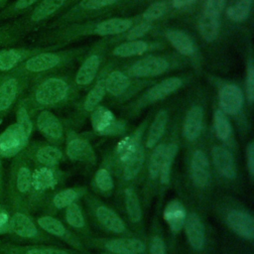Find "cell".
I'll use <instances>...</instances> for the list:
<instances>
[{
  "mask_svg": "<svg viewBox=\"0 0 254 254\" xmlns=\"http://www.w3.org/2000/svg\"><path fill=\"white\" fill-rule=\"evenodd\" d=\"M11 223L7 236L10 241L41 242L46 240L42 229L32 218L27 208L10 207Z\"/></svg>",
  "mask_w": 254,
  "mask_h": 254,
  "instance_id": "4",
  "label": "cell"
},
{
  "mask_svg": "<svg viewBox=\"0 0 254 254\" xmlns=\"http://www.w3.org/2000/svg\"><path fill=\"white\" fill-rule=\"evenodd\" d=\"M226 222L229 227L241 237L249 240L253 239L254 220L249 213L242 210L233 209L228 212Z\"/></svg>",
  "mask_w": 254,
  "mask_h": 254,
  "instance_id": "16",
  "label": "cell"
},
{
  "mask_svg": "<svg viewBox=\"0 0 254 254\" xmlns=\"http://www.w3.org/2000/svg\"><path fill=\"white\" fill-rule=\"evenodd\" d=\"M118 1L119 0H82L79 5L86 10H95L112 5Z\"/></svg>",
  "mask_w": 254,
  "mask_h": 254,
  "instance_id": "48",
  "label": "cell"
},
{
  "mask_svg": "<svg viewBox=\"0 0 254 254\" xmlns=\"http://www.w3.org/2000/svg\"><path fill=\"white\" fill-rule=\"evenodd\" d=\"M36 54L38 53L34 50L22 47H6L0 49V73L15 69L25 60Z\"/></svg>",
  "mask_w": 254,
  "mask_h": 254,
  "instance_id": "12",
  "label": "cell"
},
{
  "mask_svg": "<svg viewBox=\"0 0 254 254\" xmlns=\"http://www.w3.org/2000/svg\"><path fill=\"white\" fill-rule=\"evenodd\" d=\"M65 219L69 225L75 228H80L84 225V217L82 211L80 207L74 202L66 206Z\"/></svg>",
  "mask_w": 254,
  "mask_h": 254,
  "instance_id": "44",
  "label": "cell"
},
{
  "mask_svg": "<svg viewBox=\"0 0 254 254\" xmlns=\"http://www.w3.org/2000/svg\"><path fill=\"white\" fill-rule=\"evenodd\" d=\"M168 122V113L165 110H161L155 117L147 137V147H154L162 138L165 133L166 125Z\"/></svg>",
  "mask_w": 254,
  "mask_h": 254,
  "instance_id": "32",
  "label": "cell"
},
{
  "mask_svg": "<svg viewBox=\"0 0 254 254\" xmlns=\"http://www.w3.org/2000/svg\"><path fill=\"white\" fill-rule=\"evenodd\" d=\"M184 225L190 246L195 250H200L204 245V227L200 218L195 213H190Z\"/></svg>",
  "mask_w": 254,
  "mask_h": 254,
  "instance_id": "19",
  "label": "cell"
},
{
  "mask_svg": "<svg viewBox=\"0 0 254 254\" xmlns=\"http://www.w3.org/2000/svg\"><path fill=\"white\" fill-rule=\"evenodd\" d=\"M198 29L205 41H214L219 32V16L203 13L198 22Z\"/></svg>",
  "mask_w": 254,
  "mask_h": 254,
  "instance_id": "31",
  "label": "cell"
},
{
  "mask_svg": "<svg viewBox=\"0 0 254 254\" xmlns=\"http://www.w3.org/2000/svg\"><path fill=\"white\" fill-rule=\"evenodd\" d=\"M105 247L115 254H139L145 250L142 241L135 238H117L109 240Z\"/></svg>",
  "mask_w": 254,
  "mask_h": 254,
  "instance_id": "22",
  "label": "cell"
},
{
  "mask_svg": "<svg viewBox=\"0 0 254 254\" xmlns=\"http://www.w3.org/2000/svg\"><path fill=\"white\" fill-rule=\"evenodd\" d=\"M196 0H173V6L177 9L189 6L192 3H194Z\"/></svg>",
  "mask_w": 254,
  "mask_h": 254,
  "instance_id": "55",
  "label": "cell"
},
{
  "mask_svg": "<svg viewBox=\"0 0 254 254\" xmlns=\"http://www.w3.org/2000/svg\"><path fill=\"white\" fill-rule=\"evenodd\" d=\"M64 2L65 0H40L26 17L16 21L22 34L27 30L28 26L39 24L50 18L64 4Z\"/></svg>",
  "mask_w": 254,
  "mask_h": 254,
  "instance_id": "9",
  "label": "cell"
},
{
  "mask_svg": "<svg viewBox=\"0 0 254 254\" xmlns=\"http://www.w3.org/2000/svg\"><path fill=\"white\" fill-rule=\"evenodd\" d=\"M214 128L216 135L221 140H227L231 134L230 123L221 110H216L214 113Z\"/></svg>",
  "mask_w": 254,
  "mask_h": 254,
  "instance_id": "42",
  "label": "cell"
},
{
  "mask_svg": "<svg viewBox=\"0 0 254 254\" xmlns=\"http://www.w3.org/2000/svg\"><path fill=\"white\" fill-rule=\"evenodd\" d=\"M105 91L106 90H105L104 80L98 81L95 84V86L88 92L84 101V109L86 111H92L103 98Z\"/></svg>",
  "mask_w": 254,
  "mask_h": 254,
  "instance_id": "41",
  "label": "cell"
},
{
  "mask_svg": "<svg viewBox=\"0 0 254 254\" xmlns=\"http://www.w3.org/2000/svg\"><path fill=\"white\" fill-rule=\"evenodd\" d=\"M181 85L182 80L179 77H169L151 87L148 90L146 97L151 102L163 99L175 90H177Z\"/></svg>",
  "mask_w": 254,
  "mask_h": 254,
  "instance_id": "25",
  "label": "cell"
},
{
  "mask_svg": "<svg viewBox=\"0 0 254 254\" xmlns=\"http://www.w3.org/2000/svg\"><path fill=\"white\" fill-rule=\"evenodd\" d=\"M95 183L100 190L108 191L113 189V180L108 171L100 169L95 174Z\"/></svg>",
  "mask_w": 254,
  "mask_h": 254,
  "instance_id": "46",
  "label": "cell"
},
{
  "mask_svg": "<svg viewBox=\"0 0 254 254\" xmlns=\"http://www.w3.org/2000/svg\"><path fill=\"white\" fill-rule=\"evenodd\" d=\"M28 77L17 69L0 73V124L22 99Z\"/></svg>",
  "mask_w": 254,
  "mask_h": 254,
  "instance_id": "3",
  "label": "cell"
},
{
  "mask_svg": "<svg viewBox=\"0 0 254 254\" xmlns=\"http://www.w3.org/2000/svg\"><path fill=\"white\" fill-rule=\"evenodd\" d=\"M190 172L192 182L195 186L198 188H204L208 185L210 180L209 162L201 150H196L193 153L190 164Z\"/></svg>",
  "mask_w": 254,
  "mask_h": 254,
  "instance_id": "17",
  "label": "cell"
},
{
  "mask_svg": "<svg viewBox=\"0 0 254 254\" xmlns=\"http://www.w3.org/2000/svg\"><path fill=\"white\" fill-rule=\"evenodd\" d=\"M38 226L45 232L58 236L63 237L66 233V229L64 225L57 218L51 216V215H43L37 218L36 220Z\"/></svg>",
  "mask_w": 254,
  "mask_h": 254,
  "instance_id": "34",
  "label": "cell"
},
{
  "mask_svg": "<svg viewBox=\"0 0 254 254\" xmlns=\"http://www.w3.org/2000/svg\"><path fill=\"white\" fill-rule=\"evenodd\" d=\"M219 104L221 111L235 115L240 112L243 106V93L234 84H225L219 90Z\"/></svg>",
  "mask_w": 254,
  "mask_h": 254,
  "instance_id": "15",
  "label": "cell"
},
{
  "mask_svg": "<svg viewBox=\"0 0 254 254\" xmlns=\"http://www.w3.org/2000/svg\"><path fill=\"white\" fill-rule=\"evenodd\" d=\"M32 174V163L23 150L12 159L10 166L8 182L6 184V202L10 207L27 208Z\"/></svg>",
  "mask_w": 254,
  "mask_h": 254,
  "instance_id": "1",
  "label": "cell"
},
{
  "mask_svg": "<svg viewBox=\"0 0 254 254\" xmlns=\"http://www.w3.org/2000/svg\"><path fill=\"white\" fill-rule=\"evenodd\" d=\"M66 155L69 159L74 161H93L94 153L89 143L80 138H74L70 140L65 149Z\"/></svg>",
  "mask_w": 254,
  "mask_h": 254,
  "instance_id": "24",
  "label": "cell"
},
{
  "mask_svg": "<svg viewBox=\"0 0 254 254\" xmlns=\"http://www.w3.org/2000/svg\"><path fill=\"white\" fill-rule=\"evenodd\" d=\"M68 86L65 80L59 77H48L40 80L33 88L28 99H23L29 112L32 108L54 106L67 95Z\"/></svg>",
  "mask_w": 254,
  "mask_h": 254,
  "instance_id": "2",
  "label": "cell"
},
{
  "mask_svg": "<svg viewBox=\"0 0 254 254\" xmlns=\"http://www.w3.org/2000/svg\"><path fill=\"white\" fill-rule=\"evenodd\" d=\"M178 152V145L175 143H170L166 145L165 156L163 160V164L160 170V180L163 185H167L170 182L171 177V169L174 162V159Z\"/></svg>",
  "mask_w": 254,
  "mask_h": 254,
  "instance_id": "35",
  "label": "cell"
},
{
  "mask_svg": "<svg viewBox=\"0 0 254 254\" xmlns=\"http://www.w3.org/2000/svg\"><path fill=\"white\" fill-rule=\"evenodd\" d=\"M11 223V208L6 201L0 202V236L7 235Z\"/></svg>",
  "mask_w": 254,
  "mask_h": 254,
  "instance_id": "45",
  "label": "cell"
},
{
  "mask_svg": "<svg viewBox=\"0 0 254 254\" xmlns=\"http://www.w3.org/2000/svg\"><path fill=\"white\" fill-rule=\"evenodd\" d=\"M144 162V153L141 148L132 158L122 165V176L125 180L134 179L141 171Z\"/></svg>",
  "mask_w": 254,
  "mask_h": 254,
  "instance_id": "37",
  "label": "cell"
},
{
  "mask_svg": "<svg viewBox=\"0 0 254 254\" xmlns=\"http://www.w3.org/2000/svg\"><path fill=\"white\" fill-rule=\"evenodd\" d=\"M36 126L43 136L52 142L59 141L63 137L64 130L62 123L55 114L47 109L42 110L37 115Z\"/></svg>",
  "mask_w": 254,
  "mask_h": 254,
  "instance_id": "13",
  "label": "cell"
},
{
  "mask_svg": "<svg viewBox=\"0 0 254 254\" xmlns=\"http://www.w3.org/2000/svg\"><path fill=\"white\" fill-rule=\"evenodd\" d=\"M166 11V4L164 2H155L151 4L143 13V18L147 21H153L160 18Z\"/></svg>",
  "mask_w": 254,
  "mask_h": 254,
  "instance_id": "47",
  "label": "cell"
},
{
  "mask_svg": "<svg viewBox=\"0 0 254 254\" xmlns=\"http://www.w3.org/2000/svg\"><path fill=\"white\" fill-rule=\"evenodd\" d=\"M166 37L172 46L182 55L191 56L194 54L195 48L193 42L185 32L181 30H169L166 33Z\"/></svg>",
  "mask_w": 254,
  "mask_h": 254,
  "instance_id": "27",
  "label": "cell"
},
{
  "mask_svg": "<svg viewBox=\"0 0 254 254\" xmlns=\"http://www.w3.org/2000/svg\"><path fill=\"white\" fill-rule=\"evenodd\" d=\"M246 91H247L248 100L251 103L253 101V98H254V68L251 64L249 65L248 72H247Z\"/></svg>",
  "mask_w": 254,
  "mask_h": 254,
  "instance_id": "51",
  "label": "cell"
},
{
  "mask_svg": "<svg viewBox=\"0 0 254 254\" xmlns=\"http://www.w3.org/2000/svg\"><path fill=\"white\" fill-rule=\"evenodd\" d=\"M78 193L73 189H65L64 190L59 191L56 193L52 198V205L57 209H62L64 207H66L70 203H72Z\"/></svg>",
  "mask_w": 254,
  "mask_h": 254,
  "instance_id": "43",
  "label": "cell"
},
{
  "mask_svg": "<svg viewBox=\"0 0 254 254\" xmlns=\"http://www.w3.org/2000/svg\"><path fill=\"white\" fill-rule=\"evenodd\" d=\"M24 152L32 164L37 167H56L63 159V153L55 146L48 144H28Z\"/></svg>",
  "mask_w": 254,
  "mask_h": 254,
  "instance_id": "7",
  "label": "cell"
},
{
  "mask_svg": "<svg viewBox=\"0 0 254 254\" xmlns=\"http://www.w3.org/2000/svg\"><path fill=\"white\" fill-rule=\"evenodd\" d=\"M247 164L250 176H253L254 174V145L253 143H250L247 148Z\"/></svg>",
  "mask_w": 254,
  "mask_h": 254,
  "instance_id": "54",
  "label": "cell"
},
{
  "mask_svg": "<svg viewBox=\"0 0 254 254\" xmlns=\"http://www.w3.org/2000/svg\"><path fill=\"white\" fill-rule=\"evenodd\" d=\"M0 254H70L65 250L44 245H21L8 239L0 240Z\"/></svg>",
  "mask_w": 254,
  "mask_h": 254,
  "instance_id": "14",
  "label": "cell"
},
{
  "mask_svg": "<svg viewBox=\"0 0 254 254\" xmlns=\"http://www.w3.org/2000/svg\"><path fill=\"white\" fill-rule=\"evenodd\" d=\"M212 160L216 170L225 178L233 179L236 176V167L231 153L220 146L212 149Z\"/></svg>",
  "mask_w": 254,
  "mask_h": 254,
  "instance_id": "18",
  "label": "cell"
},
{
  "mask_svg": "<svg viewBox=\"0 0 254 254\" xmlns=\"http://www.w3.org/2000/svg\"><path fill=\"white\" fill-rule=\"evenodd\" d=\"M29 139L30 137L17 122L9 125L0 133V157L13 159L27 147Z\"/></svg>",
  "mask_w": 254,
  "mask_h": 254,
  "instance_id": "6",
  "label": "cell"
},
{
  "mask_svg": "<svg viewBox=\"0 0 254 254\" xmlns=\"http://www.w3.org/2000/svg\"><path fill=\"white\" fill-rule=\"evenodd\" d=\"M129 84V78L123 72L118 70L110 72L104 80L105 90H107L113 96H119L124 93Z\"/></svg>",
  "mask_w": 254,
  "mask_h": 254,
  "instance_id": "30",
  "label": "cell"
},
{
  "mask_svg": "<svg viewBox=\"0 0 254 254\" xmlns=\"http://www.w3.org/2000/svg\"><path fill=\"white\" fill-rule=\"evenodd\" d=\"M225 6V0H206L204 13L219 16Z\"/></svg>",
  "mask_w": 254,
  "mask_h": 254,
  "instance_id": "49",
  "label": "cell"
},
{
  "mask_svg": "<svg viewBox=\"0 0 254 254\" xmlns=\"http://www.w3.org/2000/svg\"><path fill=\"white\" fill-rule=\"evenodd\" d=\"M140 130L134 134L123 138L117 145L116 156L118 162L123 165L126 161L132 158L142 147L140 145Z\"/></svg>",
  "mask_w": 254,
  "mask_h": 254,
  "instance_id": "23",
  "label": "cell"
},
{
  "mask_svg": "<svg viewBox=\"0 0 254 254\" xmlns=\"http://www.w3.org/2000/svg\"><path fill=\"white\" fill-rule=\"evenodd\" d=\"M91 125L100 135H117L124 131L122 121L116 119L114 114L103 106L95 107L91 113Z\"/></svg>",
  "mask_w": 254,
  "mask_h": 254,
  "instance_id": "10",
  "label": "cell"
},
{
  "mask_svg": "<svg viewBox=\"0 0 254 254\" xmlns=\"http://www.w3.org/2000/svg\"><path fill=\"white\" fill-rule=\"evenodd\" d=\"M164 218L173 232H179L187 218L184 205L178 200L170 201L164 209Z\"/></svg>",
  "mask_w": 254,
  "mask_h": 254,
  "instance_id": "21",
  "label": "cell"
},
{
  "mask_svg": "<svg viewBox=\"0 0 254 254\" xmlns=\"http://www.w3.org/2000/svg\"><path fill=\"white\" fill-rule=\"evenodd\" d=\"M96 217L106 229L112 232L122 233L125 230V225L122 219L112 209L105 205H100L96 208Z\"/></svg>",
  "mask_w": 254,
  "mask_h": 254,
  "instance_id": "26",
  "label": "cell"
},
{
  "mask_svg": "<svg viewBox=\"0 0 254 254\" xmlns=\"http://www.w3.org/2000/svg\"><path fill=\"white\" fill-rule=\"evenodd\" d=\"M150 254H166V248L162 238L156 236L151 240Z\"/></svg>",
  "mask_w": 254,
  "mask_h": 254,
  "instance_id": "52",
  "label": "cell"
},
{
  "mask_svg": "<svg viewBox=\"0 0 254 254\" xmlns=\"http://www.w3.org/2000/svg\"><path fill=\"white\" fill-rule=\"evenodd\" d=\"M125 203L130 219L133 222L139 221L141 219L142 210L137 193L134 191L133 189H127L125 190Z\"/></svg>",
  "mask_w": 254,
  "mask_h": 254,
  "instance_id": "38",
  "label": "cell"
},
{
  "mask_svg": "<svg viewBox=\"0 0 254 254\" xmlns=\"http://www.w3.org/2000/svg\"><path fill=\"white\" fill-rule=\"evenodd\" d=\"M99 64H100V60L97 56L92 55L88 57L84 61V63L81 64V66L79 67L76 73V76H75L76 83L79 85H86L90 83L96 75Z\"/></svg>",
  "mask_w": 254,
  "mask_h": 254,
  "instance_id": "29",
  "label": "cell"
},
{
  "mask_svg": "<svg viewBox=\"0 0 254 254\" xmlns=\"http://www.w3.org/2000/svg\"><path fill=\"white\" fill-rule=\"evenodd\" d=\"M165 149H166V145L160 144L159 146L156 147V149L154 150L150 158L148 171H149L150 178L153 180L157 179L160 175V170H161L164 156H165Z\"/></svg>",
  "mask_w": 254,
  "mask_h": 254,
  "instance_id": "40",
  "label": "cell"
},
{
  "mask_svg": "<svg viewBox=\"0 0 254 254\" xmlns=\"http://www.w3.org/2000/svg\"><path fill=\"white\" fill-rule=\"evenodd\" d=\"M169 67L166 60L159 57H146L136 62L128 70L129 74L135 77L156 76L164 73Z\"/></svg>",
  "mask_w": 254,
  "mask_h": 254,
  "instance_id": "11",
  "label": "cell"
},
{
  "mask_svg": "<svg viewBox=\"0 0 254 254\" xmlns=\"http://www.w3.org/2000/svg\"><path fill=\"white\" fill-rule=\"evenodd\" d=\"M148 50V44L144 41H130L116 47L113 54L119 57H132L145 53Z\"/></svg>",
  "mask_w": 254,
  "mask_h": 254,
  "instance_id": "36",
  "label": "cell"
},
{
  "mask_svg": "<svg viewBox=\"0 0 254 254\" xmlns=\"http://www.w3.org/2000/svg\"><path fill=\"white\" fill-rule=\"evenodd\" d=\"M58 184V174L54 168L50 167H36L33 169L32 174V184L31 190L27 198V208L28 210L33 208L37 202H39V197L56 187Z\"/></svg>",
  "mask_w": 254,
  "mask_h": 254,
  "instance_id": "5",
  "label": "cell"
},
{
  "mask_svg": "<svg viewBox=\"0 0 254 254\" xmlns=\"http://www.w3.org/2000/svg\"><path fill=\"white\" fill-rule=\"evenodd\" d=\"M61 63V57L55 53H38L25 60L15 69L19 70L27 77L40 74L42 72L53 69Z\"/></svg>",
  "mask_w": 254,
  "mask_h": 254,
  "instance_id": "8",
  "label": "cell"
},
{
  "mask_svg": "<svg viewBox=\"0 0 254 254\" xmlns=\"http://www.w3.org/2000/svg\"><path fill=\"white\" fill-rule=\"evenodd\" d=\"M203 110L200 106L191 107L187 113L185 123H184V135L189 141L195 140L202 128Z\"/></svg>",
  "mask_w": 254,
  "mask_h": 254,
  "instance_id": "20",
  "label": "cell"
},
{
  "mask_svg": "<svg viewBox=\"0 0 254 254\" xmlns=\"http://www.w3.org/2000/svg\"><path fill=\"white\" fill-rule=\"evenodd\" d=\"M149 29H150V24L141 23V24L133 27L131 30H129V32L127 34V40L135 41L138 38L145 35L149 31Z\"/></svg>",
  "mask_w": 254,
  "mask_h": 254,
  "instance_id": "50",
  "label": "cell"
},
{
  "mask_svg": "<svg viewBox=\"0 0 254 254\" xmlns=\"http://www.w3.org/2000/svg\"><path fill=\"white\" fill-rule=\"evenodd\" d=\"M21 37L22 32L16 21L7 22L0 26V48L11 47L13 44L17 43Z\"/></svg>",
  "mask_w": 254,
  "mask_h": 254,
  "instance_id": "33",
  "label": "cell"
},
{
  "mask_svg": "<svg viewBox=\"0 0 254 254\" xmlns=\"http://www.w3.org/2000/svg\"><path fill=\"white\" fill-rule=\"evenodd\" d=\"M6 201V184L4 179V168L2 158L0 157V202Z\"/></svg>",
  "mask_w": 254,
  "mask_h": 254,
  "instance_id": "53",
  "label": "cell"
},
{
  "mask_svg": "<svg viewBox=\"0 0 254 254\" xmlns=\"http://www.w3.org/2000/svg\"><path fill=\"white\" fill-rule=\"evenodd\" d=\"M132 26V21L129 19L112 18L100 22L94 29V32L100 36L117 35L126 32Z\"/></svg>",
  "mask_w": 254,
  "mask_h": 254,
  "instance_id": "28",
  "label": "cell"
},
{
  "mask_svg": "<svg viewBox=\"0 0 254 254\" xmlns=\"http://www.w3.org/2000/svg\"><path fill=\"white\" fill-rule=\"evenodd\" d=\"M252 0H238L235 4L228 7L226 14L229 19L235 22L245 20L250 12Z\"/></svg>",
  "mask_w": 254,
  "mask_h": 254,
  "instance_id": "39",
  "label": "cell"
}]
</instances>
